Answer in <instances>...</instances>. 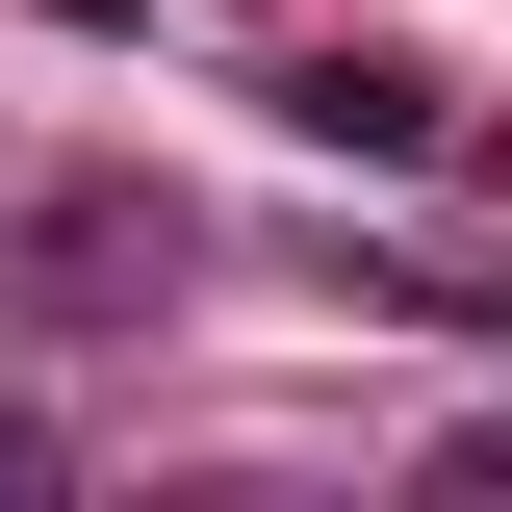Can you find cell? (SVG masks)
Instances as JSON below:
<instances>
[{
  "mask_svg": "<svg viewBox=\"0 0 512 512\" xmlns=\"http://www.w3.org/2000/svg\"><path fill=\"white\" fill-rule=\"evenodd\" d=\"M282 128L359 154V180H410V154H436V77H410V52H282Z\"/></svg>",
  "mask_w": 512,
  "mask_h": 512,
  "instance_id": "obj_1",
  "label": "cell"
},
{
  "mask_svg": "<svg viewBox=\"0 0 512 512\" xmlns=\"http://www.w3.org/2000/svg\"><path fill=\"white\" fill-rule=\"evenodd\" d=\"M26 282H52V308H103V282H180V205H128V180H77L52 231H26Z\"/></svg>",
  "mask_w": 512,
  "mask_h": 512,
  "instance_id": "obj_2",
  "label": "cell"
},
{
  "mask_svg": "<svg viewBox=\"0 0 512 512\" xmlns=\"http://www.w3.org/2000/svg\"><path fill=\"white\" fill-rule=\"evenodd\" d=\"M461 487H512V410H487V436H461Z\"/></svg>",
  "mask_w": 512,
  "mask_h": 512,
  "instance_id": "obj_3",
  "label": "cell"
},
{
  "mask_svg": "<svg viewBox=\"0 0 512 512\" xmlns=\"http://www.w3.org/2000/svg\"><path fill=\"white\" fill-rule=\"evenodd\" d=\"M487 333H512V282H487Z\"/></svg>",
  "mask_w": 512,
  "mask_h": 512,
  "instance_id": "obj_4",
  "label": "cell"
}]
</instances>
